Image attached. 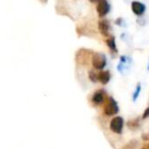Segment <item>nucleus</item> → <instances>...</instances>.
<instances>
[{
	"mask_svg": "<svg viewBox=\"0 0 149 149\" xmlns=\"http://www.w3.org/2000/svg\"><path fill=\"white\" fill-rule=\"evenodd\" d=\"M118 112V103L116 102V100L113 98H108L107 101L105 102L104 105V113L106 116H114Z\"/></svg>",
	"mask_w": 149,
	"mask_h": 149,
	"instance_id": "f257e3e1",
	"label": "nucleus"
},
{
	"mask_svg": "<svg viewBox=\"0 0 149 149\" xmlns=\"http://www.w3.org/2000/svg\"><path fill=\"white\" fill-rule=\"evenodd\" d=\"M92 64L96 70H102L106 65V58L103 54L95 53L92 56Z\"/></svg>",
	"mask_w": 149,
	"mask_h": 149,
	"instance_id": "f03ea898",
	"label": "nucleus"
},
{
	"mask_svg": "<svg viewBox=\"0 0 149 149\" xmlns=\"http://www.w3.org/2000/svg\"><path fill=\"white\" fill-rule=\"evenodd\" d=\"M110 130L116 134H120L123 132V128H124V120L120 116H116L111 120L110 122Z\"/></svg>",
	"mask_w": 149,
	"mask_h": 149,
	"instance_id": "7ed1b4c3",
	"label": "nucleus"
},
{
	"mask_svg": "<svg viewBox=\"0 0 149 149\" xmlns=\"http://www.w3.org/2000/svg\"><path fill=\"white\" fill-rule=\"evenodd\" d=\"M96 9H97L98 15H99L100 17H103L108 13V11H109V9H110V6L106 0H100L99 2L97 3Z\"/></svg>",
	"mask_w": 149,
	"mask_h": 149,
	"instance_id": "20e7f679",
	"label": "nucleus"
},
{
	"mask_svg": "<svg viewBox=\"0 0 149 149\" xmlns=\"http://www.w3.org/2000/svg\"><path fill=\"white\" fill-rule=\"evenodd\" d=\"M105 92L103 91V90H98V91H96L95 93L93 94V96H92V102H93V104H95V105H100V104H102L104 102V100H105Z\"/></svg>",
	"mask_w": 149,
	"mask_h": 149,
	"instance_id": "39448f33",
	"label": "nucleus"
},
{
	"mask_svg": "<svg viewBox=\"0 0 149 149\" xmlns=\"http://www.w3.org/2000/svg\"><path fill=\"white\" fill-rule=\"evenodd\" d=\"M132 11L135 13L136 15H142L143 13H144L145 11V5L143 4V3L139 2V1H134V2H132Z\"/></svg>",
	"mask_w": 149,
	"mask_h": 149,
	"instance_id": "423d86ee",
	"label": "nucleus"
},
{
	"mask_svg": "<svg viewBox=\"0 0 149 149\" xmlns=\"http://www.w3.org/2000/svg\"><path fill=\"white\" fill-rule=\"evenodd\" d=\"M86 51H87V50L82 49V50H80V51L78 52L77 57H76V59H77L78 63H80V64H85V63H87V62H88V60H89L90 56L88 55V54H85Z\"/></svg>",
	"mask_w": 149,
	"mask_h": 149,
	"instance_id": "0eeeda50",
	"label": "nucleus"
},
{
	"mask_svg": "<svg viewBox=\"0 0 149 149\" xmlns=\"http://www.w3.org/2000/svg\"><path fill=\"white\" fill-rule=\"evenodd\" d=\"M98 28H99V31L102 35L107 36L108 34H109V24H108V22L105 21V19H102V21L99 22Z\"/></svg>",
	"mask_w": 149,
	"mask_h": 149,
	"instance_id": "6e6552de",
	"label": "nucleus"
},
{
	"mask_svg": "<svg viewBox=\"0 0 149 149\" xmlns=\"http://www.w3.org/2000/svg\"><path fill=\"white\" fill-rule=\"evenodd\" d=\"M109 80H110L109 72H99L97 74V81H99L103 85L107 84L109 82Z\"/></svg>",
	"mask_w": 149,
	"mask_h": 149,
	"instance_id": "1a4fd4ad",
	"label": "nucleus"
},
{
	"mask_svg": "<svg viewBox=\"0 0 149 149\" xmlns=\"http://www.w3.org/2000/svg\"><path fill=\"white\" fill-rule=\"evenodd\" d=\"M106 44H107V46L112 50V51H114V52L118 51V50H116V41H114V38L113 37H109V38H108V39L106 40Z\"/></svg>",
	"mask_w": 149,
	"mask_h": 149,
	"instance_id": "9d476101",
	"label": "nucleus"
},
{
	"mask_svg": "<svg viewBox=\"0 0 149 149\" xmlns=\"http://www.w3.org/2000/svg\"><path fill=\"white\" fill-rule=\"evenodd\" d=\"M137 145H138L137 141H131L130 143H128L127 145H125V147L123 149H136Z\"/></svg>",
	"mask_w": 149,
	"mask_h": 149,
	"instance_id": "9b49d317",
	"label": "nucleus"
},
{
	"mask_svg": "<svg viewBox=\"0 0 149 149\" xmlns=\"http://www.w3.org/2000/svg\"><path fill=\"white\" fill-rule=\"evenodd\" d=\"M128 126H129V128H131V129H136V128H138V127H139L138 120H130V122L128 123Z\"/></svg>",
	"mask_w": 149,
	"mask_h": 149,
	"instance_id": "f8f14e48",
	"label": "nucleus"
},
{
	"mask_svg": "<svg viewBox=\"0 0 149 149\" xmlns=\"http://www.w3.org/2000/svg\"><path fill=\"white\" fill-rule=\"evenodd\" d=\"M89 78H90V80H91V81L97 82V72H95L94 70H90Z\"/></svg>",
	"mask_w": 149,
	"mask_h": 149,
	"instance_id": "ddd939ff",
	"label": "nucleus"
},
{
	"mask_svg": "<svg viewBox=\"0 0 149 149\" xmlns=\"http://www.w3.org/2000/svg\"><path fill=\"white\" fill-rule=\"evenodd\" d=\"M140 89H141V86H140V84H139V85L137 86L136 92H135V93H134V96H133V99H134V100H136V99H137V97H138L139 93H140Z\"/></svg>",
	"mask_w": 149,
	"mask_h": 149,
	"instance_id": "4468645a",
	"label": "nucleus"
},
{
	"mask_svg": "<svg viewBox=\"0 0 149 149\" xmlns=\"http://www.w3.org/2000/svg\"><path fill=\"white\" fill-rule=\"evenodd\" d=\"M149 116V107H147L146 108V110L144 111V113H143V116L142 118H147Z\"/></svg>",
	"mask_w": 149,
	"mask_h": 149,
	"instance_id": "2eb2a0df",
	"label": "nucleus"
},
{
	"mask_svg": "<svg viewBox=\"0 0 149 149\" xmlns=\"http://www.w3.org/2000/svg\"><path fill=\"white\" fill-rule=\"evenodd\" d=\"M143 139H145V140H149V134L144 135V136H143Z\"/></svg>",
	"mask_w": 149,
	"mask_h": 149,
	"instance_id": "dca6fc26",
	"label": "nucleus"
},
{
	"mask_svg": "<svg viewBox=\"0 0 149 149\" xmlns=\"http://www.w3.org/2000/svg\"><path fill=\"white\" fill-rule=\"evenodd\" d=\"M91 2H93V3H98L100 1V0H90Z\"/></svg>",
	"mask_w": 149,
	"mask_h": 149,
	"instance_id": "f3484780",
	"label": "nucleus"
},
{
	"mask_svg": "<svg viewBox=\"0 0 149 149\" xmlns=\"http://www.w3.org/2000/svg\"><path fill=\"white\" fill-rule=\"evenodd\" d=\"M142 149H149V144H148V145H146V146H145L144 148H142Z\"/></svg>",
	"mask_w": 149,
	"mask_h": 149,
	"instance_id": "a211bd4d",
	"label": "nucleus"
}]
</instances>
